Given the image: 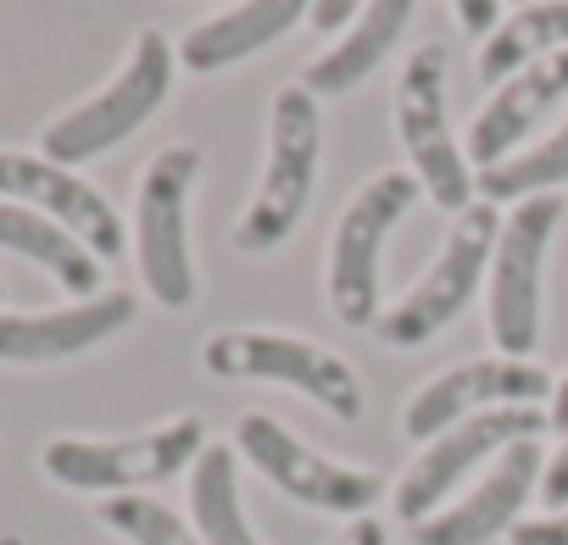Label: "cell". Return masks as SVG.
<instances>
[{
  "label": "cell",
  "instance_id": "d6986e66",
  "mask_svg": "<svg viewBox=\"0 0 568 545\" xmlns=\"http://www.w3.org/2000/svg\"><path fill=\"white\" fill-rule=\"evenodd\" d=\"M0 250H12L34 267H45L62 290H73L79 301L101 296V256L73 239L62 223H51L45 212L23 206V200H0Z\"/></svg>",
  "mask_w": 568,
  "mask_h": 545
},
{
  "label": "cell",
  "instance_id": "cb8c5ba5",
  "mask_svg": "<svg viewBox=\"0 0 568 545\" xmlns=\"http://www.w3.org/2000/svg\"><path fill=\"white\" fill-rule=\"evenodd\" d=\"M507 545H568V506L562 512H546V517H524Z\"/></svg>",
  "mask_w": 568,
  "mask_h": 545
},
{
  "label": "cell",
  "instance_id": "5bb4252c",
  "mask_svg": "<svg viewBox=\"0 0 568 545\" xmlns=\"http://www.w3.org/2000/svg\"><path fill=\"white\" fill-rule=\"evenodd\" d=\"M0 200H23V206L45 212L73 239H84L101 261H118L129 250V228L112 212V200L90 178H79L73 167H62L40 151H0Z\"/></svg>",
  "mask_w": 568,
  "mask_h": 545
},
{
  "label": "cell",
  "instance_id": "4fadbf2b",
  "mask_svg": "<svg viewBox=\"0 0 568 545\" xmlns=\"http://www.w3.org/2000/svg\"><path fill=\"white\" fill-rule=\"evenodd\" d=\"M540 473H546L540 440L507 445L468 495L446 501L435 517L407 528L413 545H490V539L513 534L524 523V512H529V495H540Z\"/></svg>",
  "mask_w": 568,
  "mask_h": 545
},
{
  "label": "cell",
  "instance_id": "d4e9b609",
  "mask_svg": "<svg viewBox=\"0 0 568 545\" xmlns=\"http://www.w3.org/2000/svg\"><path fill=\"white\" fill-rule=\"evenodd\" d=\"M452 12H457L463 34L485 45L496 34V23H501V0H452Z\"/></svg>",
  "mask_w": 568,
  "mask_h": 545
},
{
  "label": "cell",
  "instance_id": "f546056e",
  "mask_svg": "<svg viewBox=\"0 0 568 545\" xmlns=\"http://www.w3.org/2000/svg\"><path fill=\"white\" fill-rule=\"evenodd\" d=\"M513 7H529V0H513Z\"/></svg>",
  "mask_w": 568,
  "mask_h": 545
},
{
  "label": "cell",
  "instance_id": "30bf717a",
  "mask_svg": "<svg viewBox=\"0 0 568 545\" xmlns=\"http://www.w3.org/2000/svg\"><path fill=\"white\" fill-rule=\"evenodd\" d=\"M557 223H562L557 195L518 200L501 217V239L490 256V296H485L490 340L501 357H535L540 346V285H546V256H551Z\"/></svg>",
  "mask_w": 568,
  "mask_h": 545
},
{
  "label": "cell",
  "instance_id": "2e32d148",
  "mask_svg": "<svg viewBox=\"0 0 568 545\" xmlns=\"http://www.w3.org/2000/svg\"><path fill=\"white\" fill-rule=\"evenodd\" d=\"M562 101H568V51L540 56V62H529L524 73L501 79V84L485 95V106L474 112L468 134H463L468 167L485 173V167L507 162V156L518 151V140H524L540 117H551Z\"/></svg>",
  "mask_w": 568,
  "mask_h": 545
},
{
  "label": "cell",
  "instance_id": "7402d4cb",
  "mask_svg": "<svg viewBox=\"0 0 568 545\" xmlns=\"http://www.w3.org/2000/svg\"><path fill=\"white\" fill-rule=\"evenodd\" d=\"M557 184H568V117L540 140V145H529V151H513L507 162H496V167H485V173H474V189H479V200H490V206H501V200H535V195H551Z\"/></svg>",
  "mask_w": 568,
  "mask_h": 545
},
{
  "label": "cell",
  "instance_id": "7a4b0ae2",
  "mask_svg": "<svg viewBox=\"0 0 568 545\" xmlns=\"http://www.w3.org/2000/svg\"><path fill=\"white\" fill-rule=\"evenodd\" d=\"M173 73H179V51L162 29H140L129 62L118 68V79L106 90H95L90 101H79L73 112H62L45 134H40V156L79 167L95 162L106 151H118L123 140H134L173 95Z\"/></svg>",
  "mask_w": 568,
  "mask_h": 545
},
{
  "label": "cell",
  "instance_id": "ba28073f",
  "mask_svg": "<svg viewBox=\"0 0 568 545\" xmlns=\"http://www.w3.org/2000/svg\"><path fill=\"white\" fill-rule=\"evenodd\" d=\"M234 451H240V462H251L278 495H291V501H302L307 512H329V517H368L385 495H390V484H385V473H374V467H352V462H335V456H324V451H313L302 434H291L278 418H267V412H245L240 423H234Z\"/></svg>",
  "mask_w": 568,
  "mask_h": 545
},
{
  "label": "cell",
  "instance_id": "603a6c76",
  "mask_svg": "<svg viewBox=\"0 0 568 545\" xmlns=\"http://www.w3.org/2000/svg\"><path fill=\"white\" fill-rule=\"evenodd\" d=\"M101 523L112 534H123L129 545H201L195 523H184L173 506H162L151 495H106Z\"/></svg>",
  "mask_w": 568,
  "mask_h": 545
},
{
  "label": "cell",
  "instance_id": "277c9868",
  "mask_svg": "<svg viewBox=\"0 0 568 545\" xmlns=\"http://www.w3.org/2000/svg\"><path fill=\"white\" fill-rule=\"evenodd\" d=\"M206 451V423L195 412L156 423L145 434H123V440H45L40 467L51 484L62 490H84V495H140L151 484H168L179 473H190Z\"/></svg>",
  "mask_w": 568,
  "mask_h": 545
},
{
  "label": "cell",
  "instance_id": "3957f363",
  "mask_svg": "<svg viewBox=\"0 0 568 545\" xmlns=\"http://www.w3.org/2000/svg\"><path fill=\"white\" fill-rule=\"evenodd\" d=\"M201 368L212 379H240V384H284L324 407L341 423L363 418V379L357 368L291 329H223L201 346Z\"/></svg>",
  "mask_w": 568,
  "mask_h": 545
},
{
  "label": "cell",
  "instance_id": "5b68a950",
  "mask_svg": "<svg viewBox=\"0 0 568 545\" xmlns=\"http://www.w3.org/2000/svg\"><path fill=\"white\" fill-rule=\"evenodd\" d=\"M496 239H501V212L490 200H474L468 212L452 217V234L440 239V256L429 261L424 279L374 323L379 346L390 351H418L429 346L440 329H452L468 301L479 296L485 272H490V256H496Z\"/></svg>",
  "mask_w": 568,
  "mask_h": 545
},
{
  "label": "cell",
  "instance_id": "8fae6325",
  "mask_svg": "<svg viewBox=\"0 0 568 545\" xmlns=\"http://www.w3.org/2000/svg\"><path fill=\"white\" fill-rule=\"evenodd\" d=\"M540 429H551V412L546 407H496V412H479V418H463V423H452L446 434H435L418 456H413V467L396 479V517L413 528V523H424V517H435L452 495H457V484L468 479V473H479V467H490L507 445H518V440H540Z\"/></svg>",
  "mask_w": 568,
  "mask_h": 545
},
{
  "label": "cell",
  "instance_id": "7c38bea8",
  "mask_svg": "<svg viewBox=\"0 0 568 545\" xmlns=\"http://www.w3.org/2000/svg\"><path fill=\"white\" fill-rule=\"evenodd\" d=\"M551 390H557V379L535 357H501V351L474 357V362H457L413 390V401L402 407V434L429 445L452 423L496 412V407H551Z\"/></svg>",
  "mask_w": 568,
  "mask_h": 545
},
{
  "label": "cell",
  "instance_id": "4316f807",
  "mask_svg": "<svg viewBox=\"0 0 568 545\" xmlns=\"http://www.w3.org/2000/svg\"><path fill=\"white\" fill-rule=\"evenodd\" d=\"M368 7V0H318L313 7V29H329V34H346L352 18Z\"/></svg>",
  "mask_w": 568,
  "mask_h": 545
},
{
  "label": "cell",
  "instance_id": "ffe728a7",
  "mask_svg": "<svg viewBox=\"0 0 568 545\" xmlns=\"http://www.w3.org/2000/svg\"><path fill=\"white\" fill-rule=\"evenodd\" d=\"M557 51H568V0H529V7H518L513 18L496 23V34L479 45L474 68L485 84H501Z\"/></svg>",
  "mask_w": 568,
  "mask_h": 545
},
{
  "label": "cell",
  "instance_id": "6da1fadb",
  "mask_svg": "<svg viewBox=\"0 0 568 545\" xmlns=\"http://www.w3.org/2000/svg\"><path fill=\"white\" fill-rule=\"evenodd\" d=\"M318 156H324V117H318V95L307 84H284L267 106V162L262 178L245 200V212L234 217V250L245 256H267L291 239L313 206L318 189Z\"/></svg>",
  "mask_w": 568,
  "mask_h": 545
},
{
  "label": "cell",
  "instance_id": "484cf974",
  "mask_svg": "<svg viewBox=\"0 0 568 545\" xmlns=\"http://www.w3.org/2000/svg\"><path fill=\"white\" fill-rule=\"evenodd\" d=\"M540 501H546V512H562V506H568V440L546 456V473H540Z\"/></svg>",
  "mask_w": 568,
  "mask_h": 545
},
{
  "label": "cell",
  "instance_id": "ac0fdd59",
  "mask_svg": "<svg viewBox=\"0 0 568 545\" xmlns=\"http://www.w3.org/2000/svg\"><path fill=\"white\" fill-rule=\"evenodd\" d=\"M413 7H418V0H368V7L352 18V29L302 73V84H307L318 101H341V95H352L357 84H368V79L390 62L396 40L407 34Z\"/></svg>",
  "mask_w": 568,
  "mask_h": 545
},
{
  "label": "cell",
  "instance_id": "f1b7e54d",
  "mask_svg": "<svg viewBox=\"0 0 568 545\" xmlns=\"http://www.w3.org/2000/svg\"><path fill=\"white\" fill-rule=\"evenodd\" d=\"M546 412H551V429L568 440V373H557V390H551V407Z\"/></svg>",
  "mask_w": 568,
  "mask_h": 545
},
{
  "label": "cell",
  "instance_id": "83f0119b",
  "mask_svg": "<svg viewBox=\"0 0 568 545\" xmlns=\"http://www.w3.org/2000/svg\"><path fill=\"white\" fill-rule=\"evenodd\" d=\"M329 545H390V528H385V523L368 512V517H352V523H346V528H341Z\"/></svg>",
  "mask_w": 568,
  "mask_h": 545
},
{
  "label": "cell",
  "instance_id": "44dd1931",
  "mask_svg": "<svg viewBox=\"0 0 568 545\" xmlns=\"http://www.w3.org/2000/svg\"><path fill=\"white\" fill-rule=\"evenodd\" d=\"M190 523L201 545H262L245 506H240V451L206 445L190 467Z\"/></svg>",
  "mask_w": 568,
  "mask_h": 545
},
{
  "label": "cell",
  "instance_id": "9a60e30c",
  "mask_svg": "<svg viewBox=\"0 0 568 545\" xmlns=\"http://www.w3.org/2000/svg\"><path fill=\"white\" fill-rule=\"evenodd\" d=\"M134 296L129 290H101L90 301L57 307V312H0V362L18 368H45L84 357L106 340H118L134 323Z\"/></svg>",
  "mask_w": 568,
  "mask_h": 545
},
{
  "label": "cell",
  "instance_id": "8992f818",
  "mask_svg": "<svg viewBox=\"0 0 568 545\" xmlns=\"http://www.w3.org/2000/svg\"><path fill=\"white\" fill-rule=\"evenodd\" d=\"M424 200V184L413 167L374 173L341 212L329 239V307L346 329H374L385 318L379 307V256L390 228Z\"/></svg>",
  "mask_w": 568,
  "mask_h": 545
},
{
  "label": "cell",
  "instance_id": "9c48e42d",
  "mask_svg": "<svg viewBox=\"0 0 568 545\" xmlns=\"http://www.w3.org/2000/svg\"><path fill=\"white\" fill-rule=\"evenodd\" d=\"M396 140L435 206H446L457 217L479 200L474 167L446 117V51L440 45H418L396 73Z\"/></svg>",
  "mask_w": 568,
  "mask_h": 545
},
{
  "label": "cell",
  "instance_id": "52a82bcc",
  "mask_svg": "<svg viewBox=\"0 0 568 545\" xmlns=\"http://www.w3.org/2000/svg\"><path fill=\"white\" fill-rule=\"evenodd\" d=\"M201 178L195 145H162L134 195V261L156 307L184 312L195 301V256H190V189Z\"/></svg>",
  "mask_w": 568,
  "mask_h": 545
},
{
  "label": "cell",
  "instance_id": "e0dca14e",
  "mask_svg": "<svg viewBox=\"0 0 568 545\" xmlns=\"http://www.w3.org/2000/svg\"><path fill=\"white\" fill-rule=\"evenodd\" d=\"M318 0H240V7L195 23L184 40H179V68L190 73H223V68H240L251 62L256 51L278 45L291 29H302L313 18Z\"/></svg>",
  "mask_w": 568,
  "mask_h": 545
}]
</instances>
